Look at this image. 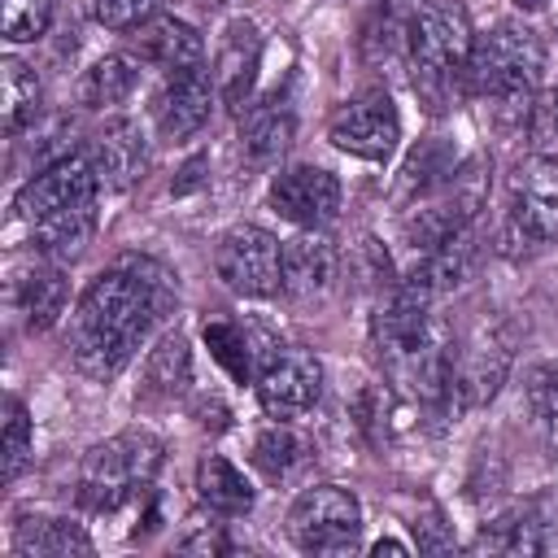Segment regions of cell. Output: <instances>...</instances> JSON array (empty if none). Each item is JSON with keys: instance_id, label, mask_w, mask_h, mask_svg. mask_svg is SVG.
I'll list each match as a JSON object with an SVG mask.
<instances>
[{"instance_id": "obj_7", "label": "cell", "mask_w": 558, "mask_h": 558, "mask_svg": "<svg viewBox=\"0 0 558 558\" xmlns=\"http://www.w3.org/2000/svg\"><path fill=\"white\" fill-rule=\"evenodd\" d=\"M288 536L305 554H344L362 536V506L344 484H314L292 501Z\"/></svg>"}, {"instance_id": "obj_32", "label": "cell", "mask_w": 558, "mask_h": 558, "mask_svg": "<svg viewBox=\"0 0 558 558\" xmlns=\"http://www.w3.org/2000/svg\"><path fill=\"white\" fill-rule=\"evenodd\" d=\"M57 0H0V35L9 44H31L48 31Z\"/></svg>"}, {"instance_id": "obj_19", "label": "cell", "mask_w": 558, "mask_h": 558, "mask_svg": "<svg viewBox=\"0 0 558 558\" xmlns=\"http://www.w3.org/2000/svg\"><path fill=\"white\" fill-rule=\"evenodd\" d=\"M13 554L17 558H92L96 545L74 519L22 514L13 527Z\"/></svg>"}, {"instance_id": "obj_39", "label": "cell", "mask_w": 558, "mask_h": 558, "mask_svg": "<svg viewBox=\"0 0 558 558\" xmlns=\"http://www.w3.org/2000/svg\"><path fill=\"white\" fill-rule=\"evenodd\" d=\"M201 4H205V9H218V4H222V0H201Z\"/></svg>"}, {"instance_id": "obj_13", "label": "cell", "mask_w": 558, "mask_h": 558, "mask_svg": "<svg viewBox=\"0 0 558 558\" xmlns=\"http://www.w3.org/2000/svg\"><path fill=\"white\" fill-rule=\"evenodd\" d=\"M266 201L296 227H327L340 214V179L323 166H288L270 179Z\"/></svg>"}, {"instance_id": "obj_4", "label": "cell", "mask_w": 558, "mask_h": 558, "mask_svg": "<svg viewBox=\"0 0 558 558\" xmlns=\"http://www.w3.org/2000/svg\"><path fill=\"white\" fill-rule=\"evenodd\" d=\"M161 466V440L153 432H118L83 453L78 466V501L96 514H109L148 493Z\"/></svg>"}, {"instance_id": "obj_21", "label": "cell", "mask_w": 558, "mask_h": 558, "mask_svg": "<svg viewBox=\"0 0 558 558\" xmlns=\"http://www.w3.org/2000/svg\"><path fill=\"white\" fill-rule=\"evenodd\" d=\"M13 301H17V314L31 331H48L70 305V279H65L61 262L44 257V266H31L26 275H17Z\"/></svg>"}, {"instance_id": "obj_24", "label": "cell", "mask_w": 558, "mask_h": 558, "mask_svg": "<svg viewBox=\"0 0 558 558\" xmlns=\"http://www.w3.org/2000/svg\"><path fill=\"white\" fill-rule=\"evenodd\" d=\"M144 397L148 401H174L192 388V349L183 331H166L148 357H144Z\"/></svg>"}, {"instance_id": "obj_29", "label": "cell", "mask_w": 558, "mask_h": 558, "mask_svg": "<svg viewBox=\"0 0 558 558\" xmlns=\"http://www.w3.org/2000/svg\"><path fill=\"white\" fill-rule=\"evenodd\" d=\"M205 344H209V353L222 362V371L231 375V379H257V362H253V340H248V331L240 327V323H209L205 327Z\"/></svg>"}, {"instance_id": "obj_25", "label": "cell", "mask_w": 558, "mask_h": 558, "mask_svg": "<svg viewBox=\"0 0 558 558\" xmlns=\"http://www.w3.org/2000/svg\"><path fill=\"white\" fill-rule=\"evenodd\" d=\"M196 493H201V501L214 514H227V519L248 514L253 501H257V493L244 480V471L235 462H227L222 453H205L201 458V466H196Z\"/></svg>"}, {"instance_id": "obj_14", "label": "cell", "mask_w": 558, "mask_h": 558, "mask_svg": "<svg viewBox=\"0 0 558 558\" xmlns=\"http://www.w3.org/2000/svg\"><path fill=\"white\" fill-rule=\"evenodd\" d=\"M214 96H218V87H214V78L205 74V65H192V70L170 74V78L161 83L157 100H153V122H157V131H161L166 140H187V135H196V131L209 122V113H214Z\"/></svg>"}, {"instance_id": "obj_34", "label": "cell", "mask_w": 558, "mask_h": 558, "mask_svg": "<svg viewBox=\"0 0 558 558\" xmlns=\"http://www.w3.org/2000/svg\"><path fill=\"white\" fill-rule=\"evenodd\" d=\"M92 22L109 26V31H135L140 22H148L157 13V0H83Z\"/></svg>"}, {"instance_id": "obj_31", "label": "cell", "mask_w": 558, "mask_h": 558, "mask_svg": "<svg viewBox=\"0 0 558 558\" xmlns=\"http://www.w3.org/2000/svg\"><path fill=\"white\" fill-rule=\"evenodd\" d=\"M453 166H458V157H453L440 140H427V144H418V148L410 153V161H405V170H401V192L414 201L418 192L436 187Z\"/></svg>"}, {"instance_id": "obj_10", "label": "cell", "mask_w": 558, "mask_h": 558, "mask_svg": "<svg viewBox=\"0 0 558 558\" xmlns=\"http://www.w3.org/2000/svg\"><path fill=\"white\" fill-rule=\"evenodd\" d=\"M327 140L362 161H388L401 140V113L388 92H362L327 118Z\"/></svg>"}, {"instance_id": "obj_38", "label": "cell", "mask_w": 558, "mask_h": 558, "mask_svg": "<svg viewBox=\"0 0 558 558\" xmlns=\"http://www.w3.org/2000/svg\"><path fill=\"white\" fill-rule=\"evenodd\" d=\"M510 4H514V9H523V13H536V9H545L549 0H510Z\"/></svg>"}, {"instance_id": "obj_23", "label": "cell", "mask_w": 558, "mask_h": 558, "mask_svg": "<svg viewBox=\"0 0 558 558\" xmlns=\"http://www.w3.org/2000/svg\"><path fill=\"white\" fill-rule=\"evenodd\" d=\"M257 57H262L257 26L253 22H231L227 44H222V57H218V78H214L222 105L244 109V100L253 92V78H257Z\"/></svg>"}, {"instance_id": "obj_36", "label": "cell", "mask_w": 558, "mask_h": 558, "mask_svg": "<svg viewBox=\"0 0 558 558\" xmlns=\"http://www.w3.org/2000/svg\"><path fill=\"white\" fill-rule=\"evenodd\" d=\"M414 541H418V549H427V554L453 549V536L440 527V514H432L427 523H414Z\"/></svg>"}, {"instance_id": "obj_3", "label": "cell", "mask_w": 558, "mask_h": 558, "mask_svg": "<svg viewBox=\"0 0 558 558\" xmlns=\"http://www.w3.org/2000/svg\"><path fill=\"white\" fill-rule=\"evenodd\" d=\"M405 48H410V74L414 92L427 100V109H445L466 78V61L475 48V26L471 13L458 0H423L405 26Z\"/></svg>"}, {"instance_id": "obj_17", "label": "cell", "mask_w": 558, "mask_h": 558, "mask_svg": "<svg viewBox=\"0 0 558 558\" xmlns=\"http://www.w3.org/2000/svg\"><path fill=\"white\" fill-rule=\"evenodd\" d=\"M549 545H554V536H549V514L541 501H523V506L497 514L471 541L475 554H545Z\"/></svg>"}, {"instance_id": "obj_20", "label": "cell", "mask_w": 558, "mask_h": 558, "mask_svg": "<svg viewBox=\"0 0 558 558\" xmlns=\"http://www.w3.org/2000/svg\"><path fill=\"white\" fill-rule=\"evenodd\" d=\"M296 135V118H292V105L283 96H266L257 105H244L240 109V148L248 161H275Z\"/></svg>"}, {"instance_id": "obj_1", "label": "cell", "mask_w": 558, "mask_h": 558, "mask_svg": "<svg viewBox=\"0 0 558 558\" xmlns=\"http://www.w3.org/2000/svg\"><path fill=\"white\" fill-rule=\"evenodd\" d=\"M179 283L170 266L157 257H122L118 266L100 270L70 323V357L87 379L109 384L131 366V357L144 349L153 327L174 310Z\"/></svg>"}, {"instance_id": "obj_37", "label": "cell", "mask_w": 558, "mask_h": 558, "mask_svg": "<svg viewBox=\"0 0 558 558\" xmlns=\"http://www.w3.org/2000/svg\"><path fill=\"white\" fill-rule=\"evenodd\" d=\"M371 554H410V549H405L401 541H375V545H371Z\"/></svg>"}, {"instance_id": "obj_11", "label": "cell", "mask_w": 558, "mask_h": 558, "mask_svg": "<svg viewBox=\"0 0 558 558\" xmlns=\"http://www.w3.org/2000/svg\"><path fill=\"white\" fill-rule=\"evenodd\" d=\"M100 187H105V183H100V174H96L92 153H61V157H52L48 166H39V170L22 183L13 209H17V218H22L26 227H35L39 218H48V214H57V209H65V205H74V201L100 196Z\"/></svg>"}, {"instance_id": "obj_16", "label": "cell", "mask_w": 558, "mask_h": 558, "mask_svg": "<svg viewBox=\"0 0 558 558\" xmlns=\"http://www.w3.org/2000/svg\"><path fill=\"white\" fill-rule=\"evenodd\" d=\"M131 48L140 61L166 70V74H179V70H192L201 65L205 57V44L201 35L183 22V17H170V13H153L148 22H140L131 31Z\"/></svg>"}, {"instance_id": "obj_15", "label": "cell", "mask_w": 558, "mask_h": 558, "mask_svg": "<svg viewBox=\"0 0 558 558\" xmlns=\"http://www.w3.org/2000/svg\"><path fill=\"white\" fill-rule=\"evenodd\" d=\"M340 270V248L323 227H301L292 240H283V288L292 301H318Z\"/></svg>"}, {"instance_id": "obj_26", "label": "cell", "mask_w": 558, "mask_h": 558, "mask_svg": "<svg viewBox=\"0 0 558 558\" xmlns=\"http://www.w3.org/2000/svg\"><path fill=\"white\" fill-rule=\"evenodd\" d=\"M135 83H140V57H131V52H109V57H100V61L83 74L78 100H83L87 109H113V105H122V100L135 92Z\"/></svg>"}, {"instance_id": "obj_5", "label": "cell", "mask_w": 558, "mask_h": 558, "mask_svg": "<svg viewBox=\"0 0 558 558\" xmlns=\"http://www.w3.org/2000/svg\"><path fill=\"white\" fill-rule=\"evenodd\" d=\"M488 201V166L480 157L458 161L436 187L418 192L405 214H401V235L405 244H414L418 253H432L436 244H445L449 235L466 231L475 222V214Z\"/></svg>"}, {"instance_id": "obj_9", "label": "cell", "mask_w": 558, "mask_h": 558, "mask_svg": "<svg viewBox=\"0 0 558 558\" xmlns=\"http://www.w3.org/2000/svg\"><path fill=\"white\" fill-rule=\"evenodd\" d=\"M214 270L235 296H275L283 288V240L266 227H231L214 248Z\"/></svg>"}, {"instance_id": "obj_27", "label": "cell", "mask_w": 558, "mask_h": 558, "mask_svg": "<svg viewBox=\"0 0 558 558\" xmlns=\"http://www.w3.org/2000/svg\"><path fill=\"white\" fill-rule=\"evenodd\" d=\"M0 118H4V135L26 131L39 118V78L26 61H4L0 65Z\"/></svg>"}, {"instance_id": "obj_30", "label": "cell", "mask_w": 558, "mask_h": 558, "mask_svg": "<svg viewBox=\"0 0 558 558\" xmlns=\"http://www.w3.org/2000/svg\"><path fill=\"white\" fill-rule=\"evenodd\" d=\"M523 401H527V414H532L536 432H541L545 445L558 453V366H536V371L527 375Z\"/></svg>"}, {"instance_id": "obj_35", "label": "cell", "mask_w": 558, "mask_h": 558, "mask_svg": "<svg viewBox=\"0 0 558 558\" xmlns=\"http://www.w3.org/2000/svg\"><path fill=\"white\" fill-rule=\"evenodd\" d=\"M174 549H183V554H227L231 541H227L222 523H192V527L174 541Z\"/></svg>"}, {"instance_id": "obj_22", "label": "cell", "mask_w": 558, "mask_h": 558, "mask_svg": "<svg viewBox=\"0 0 558 558\" xmlns=\"http://www.w3.org/2000/svg\"><path fill=\"white\" fill-rule=\"evenodd\" d=\"M92 235H96V196L74 201V205H65V209H57L31 227V244L48 262H74Z\"/></svg>"}, {"instance_id": "obj_8", "label": "cell", "mask_w": 558, "mask_h": 558, "mask_svg": "<svg viewBox=\"0 0 558 558\" xmlns=\"http://www.w3.org/2000/svg\"><path fill=\"white\" fill-rule=\"evenodd\" d=\"M510 331L493 318H484L458 349H453V366H449V410H471L497 397V388L510 375Z\"/></svg>"}, {"instance_id": "obj_6", "label": "cell", "mask_w": 558, "mask_h": 558, "mask_svg": "<svg viewBox=\"0 0 558 558\" xmlns=\"http://www.w3.org/2000/svg\"><path fill=\"white\" fill-rule=\"evenodd\" d=\"M558 240V157H523L510 170L501 248L532 253Z\"/></svg>"}, {"instance_id": "obj_2", "label": "cell", "mask_w": 558, "mask_h": 558, "mask_svg": "<svg viewBox=\"0 0 558 558\" xmlns=\"http://www.w3.org/2000/svg\"><path fill=\"white\" fill-rule=\"evenodd\" d=\"M545 70V44L523 22H501L488 35H475L462 87L497 113V122L519 126L536 109V87Z\"/></svg>"}, {"instance_id": "obj_28", "label": "cell", "mask_w": 558, "mask_h": 558, "mask_svg": "<svg viewBox=\"0 0 558 558\" xmlns=\"http://www.w3.org/2000/svg\"><path fill=\"white\" fill-rule=\"evenodd\" d=\"M305 458H310V445H305L288 423L262 427L257 440H253V466H257L266 480H288V475H296Z\"/></svg>"}, {"instance_id": "obj_12", "label": "cell", "mask_w": 558, "mask_h": 558, "mask_svg": "<svg viewBox=\"0 0 558 558\" xmlns=\"http://www.w3.org/2000/svg\"><path fill=\"white\" fill-rule=\"evenodd\" d=\"M253 388H257V401L270 418H296L323 392V362L305 349H275L257 366Z\"/></svg>"}, {"instance_id": "obj_18", "label": "cell", "mask_w": 558, "mask_h": 558, "mask_svg": "<svg viewBox=\"0 0 558 558\" xmlns=\"http://www.w3.org/2000/svg\"><path fill=\"white\" fill-rule=\"evenodd\" d=\"M92 161H96V174H100L105 187H131L148 166V140H144V131L135 122L113 118L96 135Z\"/></svg>"}, {"instance_id": "obj_33", "label": "cell", "mask_w": 558, "mask_h": 558, "mask_svg": "<svg viewBox=\"0 0 558 558\" xmlns=\"http://www.w3.org/2000/svg\"><path fill=\"white\" fill-rule=\"evenodd\" d=\"M26 462H31V414L17 397H9L4 401V484H13Z\"/></svg>"}]
</instances>
